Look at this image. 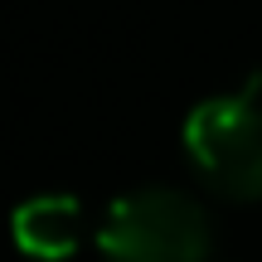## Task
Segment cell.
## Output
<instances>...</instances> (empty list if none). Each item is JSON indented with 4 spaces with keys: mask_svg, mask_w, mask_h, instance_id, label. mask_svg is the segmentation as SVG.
Returning a JSON list of instances; mask_svg holds the SVG:
<instances>
[{
    "mask_svg": "<svg viewBox=\"0 0 262 262\" xmlns=\"http://www.w3.org/2000/svg\"><path fill=\"white\" fill-rule=\"evenodd\" d=\"M180 141L209 189L228 199H262V78L194 102Z\"/></svg>",
    "mask_w": 262,
    "mask_h": 262,
    "instance_id": "1",
    "label": "cell"
},
{
    "mask_svg": "<svg viewBox=\"0 0 262 262\" xmlns=\"http://www.w3.org/2000/svg\"><path fill=\"white\" fill-rule=\"evenodd\" d=\"M97 248L107 262H204L214 248V224L185 189L146 185L107 204L97 219Z\"/></svg>",
    "mask_w": 262,
    "mask_h": 262,
    "instance_id": "2",
    "label": "cell"
},
{
    "mask_svg": "<svg viewBox=\"0 0 262 262\" xmlns=\"http://www.w3.org/2000/svg\"><path fill=\"white\" fill-rule=\"evenodd\" d=\"M10 238L34 262H63L83 243V204L73 194H34L10 214Z\"/></svg>",
    "mask_w": 262,
    "mask_h": 262,
    "instance_id": "3",
    "label": "cell"
}]
</instances>
